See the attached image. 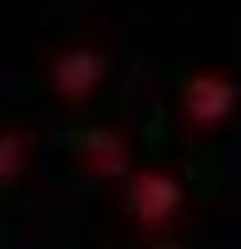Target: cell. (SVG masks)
Here are the masks:
<instances>
[{"instance_id":"6da1fadb","label":"cell","mask_w":241,"mask_h":249,"mask_svg":"<svg viewBox=\"0 0 241 249\" xmlns=\"http://www.w3.org/2000/svg\"><path fill=\"white\" fill-rule=\"evenodd\" d=\"M127 205L143 229H163L184 205V184L161 166L132 171L127 182Z\"/></svg>"},{"instance_id":"5b68a950","label":"cell","mask_w":241,"mask_h":249,"mask_svg":"<svg viewBox=\"0 0 241 249\" xmlns=\"http://www.w3.org/2000/svg\"><path fill=\"white\" fill-rule=\"evenodd\" d=\"M31 140L21 127L0 130V187L16 182L29 163Z\"/></svg>"},{"instance_id":"3957f363","label":"cell","mask_w":241,"mask_h":249,"mask_svg":"<svg viewBox=\"0 0 241 249\" xmlns=\"http://www.w3.org/2000/svg\"><path fill=\"white\" fill-rule=\"evenodd\" d=\"M109 60L93 44H73L54 54L50 62V83L65 101H88L106 81Z\"/></svg>"},{"instance_id":"277c9868","label":"cell","mask_w":241,"mask_h":249,"mask_svg":"<svg viewBox=\"0 0 241 249\" xmlns=\"http://www.w3.org/2000/svg\"><path fill=\"white\" fill-rule=\"evenodd\" d=\"M83 166L99 179H124L130 177V148L117 130L112 127H88L78 140Z\"/></svg>"},{"instance_id":"7a4b0ae2","label":"cell","mask_w":241,"mask_h":249,"mask_svg":"<svg viewBox=\"0 0 241 249\" xmlns=\"http://www.w3.org/2000/svg\"><path fill=\"white\" fill-rule=\"evenodd\" d=\"M239 99V83L218 70H197L187 78L182 89V109L194 130H213L228 122Z\"/></svg>"}]
</instances>
